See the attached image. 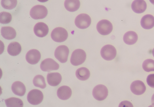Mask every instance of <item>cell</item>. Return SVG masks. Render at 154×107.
<instances>
[{"mask_svg":"<svg viewBox=\"0 0 154 107\" xmlns=\"http://www.w3.org/2000/svg\"><path fill=\"white\" fill-rule=\"evenodd\" d=\"M86 58V52L82 49H77L73 52L70 61L72 65L78 66L83 64Z\"/></svg>","mask_w":154,"mask_h":107,"instance_id":"6da1fadb","label":"cell"},{"mask_svg":"<svg viewBox=\"0 0 154 107\" xmlns=\"http://www.w3.org/2000/svg\"><path fill=\"white\" fill-rule=\"evenodd\" d=\"M48 14L47 9L42 5H36L32 7L30 10L31 17L35 20L45 19Z\"/></svg>","mask_w":154,"mask_h":107,"instance_id":"7a4b0ae2","label":"cell"},{"mask_svg":"<svg viewBox=\"0 0 154 107\" xmlns=\"http://www.w3.org/2000/svg\"><path fill=\"white\" fill-rule=\"evenodd\" d=\"M44 96L40 90L34 89L29 92L27 96L28 102L31 105H39L43 101Z\"/></svg>","mask_w":154,"mask_h":107,"instance_id":"3957f363","label":"cell"},{"mask_svg":"<svg viewBox=\"0 0 154 107\" xmlns=\"http://www.w3.org/2000/svg\"><path fill=\"white\" fill-rule=\"evenodd\" d=\"M68 36V33L66 30L62 27H57L54 29L51 34L52 39L57 42H65Z\"/></svg>","mask_w":154,"mask_h":107,"instance_id":"277c9868","label":"cell"},{"mask_svg":"<svg viewBox=\"0 0 154 107\" xmlns=\"http://www.w3.org/2000/svg\"><path fill=\"white\" fill-rule=\"evenodd\" d=\"M101 57L104 60L111 61L116 57L117 51L115 47L110 45H107L101 49Z\"/></svg>","mask_w":154,"mask_h":107,"instance_id":"5b68a950","label":"cell"},{"mask_svg":"<svg viewBox=\"0 0 154 107\" xmlns=\"http://www.w3.org/2000/svg\"><path fill=\"white\" fill-rule=\"evenodd\" d=\"M96 28L99 33L102 35L110 34L113 30V26L110 22L107 20H100L97 23Z\"/></svg>","mask_w":154,"mask_h":107,"instance_id":"8992f818","label":"cell"},{"mask_svg":"<svg viewBox=\"0 0 154 107\" xmlns=\"http://www.w3.org/2000/svg\"><path fill=\"white\" fill-rule=\"evenodd\" d=\"M91 23V19L88 15L82 13L77 16L75 20V24L78 28L85 29L89 27Z\"/></svg>","mask_w":154,"mask_h":107,"instance_id":"52a82bcc","label":"cell"},{"mask_svg":"<svg viewBox=\"0 0 154 107\" xmlns=\"http://www.w3.org/2000/svg\"><path fill=\"white\" fill-rule=\"evenodd\" d=\"M108 89L104 85H97L93 89V97L97 101H102L105 100L108 97Z\"/></svg>","mask_w":154,"mask_h":107,"instance_id":"ba28073f","label":"cell"},{"mask_svg":"<svg viewBox=\"0 0 154 107\" xmlns=\"http://www.w3.org/2000/svg\"><path fill=\"white\" fill-rule=\"evenodd\" d=\"M69 50L68 48L65 45L57 47L55 51L54 55L56 58L60 62L64 63L66 62L68 59Z\"/></svg>","mask_w":154,"mask_h":107,"instance_id":"9c48e42d","label":"cell"},{"mask_svg":"<svg viewBox=\"0 0 154 107\" xmlns=\"http://www.w3.org/2000/svg\"><path fill=\"white\" fill-rule=\"evenodd\" d=\"M40 68L44 72H49L57 70L60 68V65L53 59L48 58L41 62Z\"/></svg>","mask_w":154,"mask_h":107,"instance_id":"30bf717a","label":"cell"},{"mask_svg":"<svg viewBox=\"0 0 154 107\" xmlns=\"http://www.w3.org/2000/svg\"><path fill=\"white\" fill-rule=\"evenodd\" d=\"M26 58L29 64L32 65L36 64L41 59L40 52L36 49H31L27 52L26 55Z\"/></svg>","mask_w":154,"mask_h":107,"instance_id":"8fae6325","label":"cell"},{"mask_svg":"<svg viewBox=\"0 0 154 107\" xmlns=\"http://www.w3.org/2000/svg\"><path fill=\"white\" fill-rule=\"evenodd\" d=\"M130 89L133 94L137 95H141L146 90V87L143 82L140 80H136L132 83Z\"/></svg>","mask_w":154,"mask_h":107,"instance_id":"7c38bea8","label":"cell"},{"mask_svg":"<svg viewBox=\"0 0 154 107\" xmlns=\"http://www.w3.org/2000/svg\"><path fill=\"white\" fill-rule=\"evenodd\" d=\"M49 31L48 26L46 23L43 22L37 23L34 28V33L40 38L46 36L49 33Z\"/></svg>","mask_w":154,"mask_h":107,"instance_id":"4fadbf2b","label":"cell"},{"mask_svg":"<svg viewBox=\"0 0 154 107\" xmlns=\"http://www.w3.org/2000/svg\"><path fill=\"white\" fill-rule=\"evenodd\" d=\"M47 79L48 84L50 86H56L60 84L62 78L59 73H49L48 74Z\"/></svg>","mask_w":154,"mask_h":107,"instance_id":"5bb4252c","label":"cell"},{"mask_svg":"<svg viewBox=\"0 0 154 107\" xmlns=\"http://www.w3.org/2000/svg\"><path fill=\"white\" fill-rule=\"evenodd\" d=\"M131 8L135 13H143L146 9L147 4L144 0H134L132 3Z\"/></svg>","mask_w":154,"mask_h":107,"instance_id":"9a60e30c","label":"cell"},{"mask_svg":"<svg viewBox=\"0 0 154 107\" xmlns=\"http://www.w3.org/2000/svg\"><path fill=\"white\" fill-rule=\"evenodd\" d=\"M72 90L69 87L63 86L59 88L57 91V95L60 99L66 100L69 99L72 95Z\"/></svg>","mask_w":154,"mask_h":107,"instance_id":"2e32d148","label":"cell"},{"mask_svg":"<svg viewBox=\"0 0 154 107\" xmlns=\"http://www.w3.org/2000/svg\"><path fill=\"white\" fill-rule=\"evenodd\" d=\"M12 90L16 95L23 97L25 94L26 88L24 83L21 82L16 81L12 84Z\"/></svg>","mask_w":154,"mask_h":107,"instance_id":"e0dca14e","label":"cell"},{"mask_svg":"<svg viewBox=\"0 0 154 107\" xmlns=\"http://www.w3.org/2000/svg\"><path fill=\"white\" fill-rule=\"evenodd\" d=\"M1 33L3 37L5 39L12 40L16 36V32L14 28L11 27H2Z\"/></svg>","mask_w":154,"mask_h":107,"instance_id":"ac0fdd59","label":"cell"},{"mask_svg":"<svg viewBox=\"0 0 154 107\" xmlns=\"http://www.w3.org/2000/svg\"><path fill=\"white\" fill-rule=\"evenodd\" d=\"M141 27L146 30H149L154 27V17L152 15L147 14L143 16L141 20Z\"/></svg>","mask_w":154,"mask_h":107,"instance_id":"d6986e66","label":"cell"},{"mask_svg":"<svg viewBox=\"0 0 154 107\" xmlns=\"http://www.w3.org/2000/svg\"><path fill=\"white\" fill-rule=\"evenodd\" d=\"M138 39V36L136 32L129 31L126 32L123 36V41L126 44L133 45L136 43Z\"/></svg>","mask_w":154,"mask_h":107,"instance_id":"ffe728a7","label":"cell"},{"mask_svg":"<svg viewBox=\"0 0 154 107\" xmlns=\"http://www.w3.org/2000/svg\"><path fill=\"white\" fill-rule=\"evenodd\" d=\"M64 6L66 9L70 12L76 11L80 6L79 0H65Z\"/></svg>","mask_w":154,"mask_h":107,"instance_id":"44dd1931","label":"cell"},{"mask_svg":"<svg viewBox=\"0 0 154 107\" xmlns=\"http://www.w3.org/2000/svg\"><path fill=\"white\" fill-rule=\"evenodd\" d=\"M22 50L21 45L17 42H13L10 44L8 48V52L12 56H16L20 54Z\"/></svg>","mask_w":154,"mask_h":107,"instance_id":"7402d4cb","label":"cell"},{"mask_svg":"<svg viewBox=\"0 0 154 107\" xmlns=\"http://www.w3.org/2000/svg\"><path fill=\"white\" fill-rule=\"evenodd\" d=\"M75 75L77 78L82 81L86 80L90 76V72L89 70L86 68H80L77 69Z\"/></svg>","mask_w":154,"mask_h":107,"instance_id":"603a6c76","label":"cell"},{"mask_svg":"<svg viewBox=\"0 0 154 107\" xmlns=\"http://www.w3.org/2000/svg\"><path fill=\"white\" fill-rule=\"evenodd\" d=\"M5 105L8 107H23V101L18 98L12 97L5 100Z\"/></svg>","mask_w":154,"mask_h":107,"instance_id":"cb8c5ba5","label":"cell"},{"mask_svg":"<svg viewBox=\"0 0 154 107\" xmlns=\"http://www.w3.org/2000/svg\"><path fill=\"white\" fill-rule=\"evenodd\" d=\"M33 83L34 86L42 89L45 88L46 86L45 78L41 75H37L34 77Z\"/></svg>","mask_w":154,"mask_h":107,"instance_id":"d4e9b609","label":"cell"},{"mask_svg":"<svg viewBox=\"0 0 154 107\" xmlns=\"http://www.w3.org/2000/svg\"><path fill=\"white\" fill-rule=\"evenodd\" d=\"M17 0H1V4L3 7L5 9L12 10L17 6Z\"/></svg>","mask_w":154,"mask_h":107,"instance_id":"484cf974","label":"cell"},{"mask_svg":"<svg viewBox=\"0 0 154 107\" xmlns=\"http://www.w3.org/2000/svg\"><path fill=\"white\" fill-rule=\"evenodd\" d=\"M143 69L146 72H154V60L152 59L146 60L143 63Z\"/></svg>","mask_w":154,"mask_h":107,"instance_id":"4316f807","label":"cell"},{"mask_svg":"<svg viewBox=\"0 0 154 107\" xmlns=\"http://www.w3.org/2000/svg\"><path fill=\"white\" fill-rule=\"evenodd\" d=\"M12 19V15L9 12H2L0 13V23L2 24H8L11 22Z\"/></svg>","mask_w":154,"mask_h":107,"instance_id":"83f0119b","label":"cell"},{"mask_svg":"<svg viewBox=\"0 0 154 107\" xmlns=\"http://www.w3.org/2000/svg\"><path fill=\"white\" fill-rule=\"evenodd\" d=\"M146 82L150 87L154 88V74H151L148 75L147 78Z\"/></svg>","mask_w":154,"mask_h":107,"instance_id":"f1b7e54d","label":"cell"},{"mask_svg":"<svg viewBox=\"0 0 154 107\" xmlns=\"http://www.w3.org/2000/svg\"><path fill=\"white\" fill-rule=\"evenodd\" d=\"M152 105L154 106V94H153V95H152Z\"/></svg>","mask_w":154,"mask_h":107,"instance_id":"f546056e","label":"cell"},{"mask_svg":"<svg viewBox=\"0 0 154 107\" xmlns=\"http://www.w3.org/2000/svg\"><path fill=\"white\" fill-rule=\"evenodd\" d=\"M38 2H47L49 0H38Z\"/></svg>","mask_w":154,"mask_h":107,"instance_id":"4dcf8cb0","label":"cell"},{"mask_svg":"<svg viewBox=\"0 0 154 107\" xmlns=\"http://www.w3.org/2000/svg\"><path fill=\"white\" fill-rule=\"evenodd\" d=\"M149 1L152 4L154 5V0H149Z\"/></svg>","mask_w":154,"mask_h":107,"instance_id":"1f68e13d","label":"cell"},{"mask_svg":"<svg viewBox=\"0 0 154 107\" xmlns=\"http://www.w3.org/2000/svg\"><path fill=\"white\" fill-rule=\"evenodd\" d=\"M152 55H153V56H154V48L153 49V50H152Z\"/></svg>","mask_w":154,"mask_h":107,"instance_id":"d6a6232c","label":"cell"}]
</instances>
